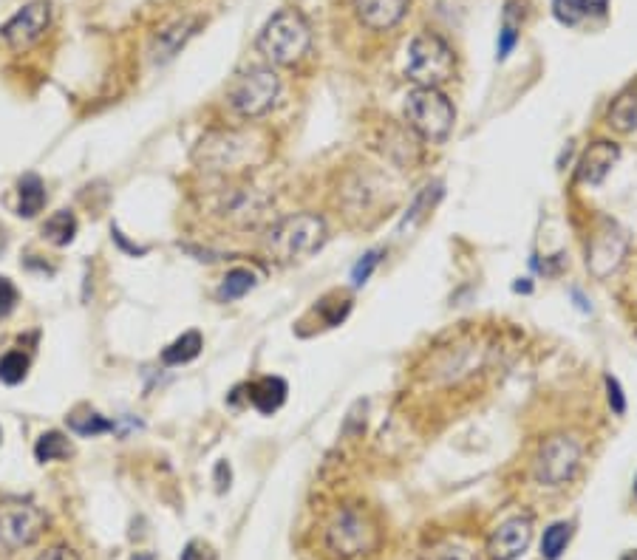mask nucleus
Instances as JSON below:
<instances>
[{
	"instance_id": "obj_1",
	"label": "nucleus",
	"mask_w": 637,
	"mask_h": 560,
	"mask_svg": "<svg viewBox=\"0 0 637 560\" xmlns=\"http://www.w3.org/2000/svg\"><path fill=\"white\" fill-rule=\"evenodd\" d=\"M383 549L377 515L363 504L337 507L323 527V552L329 560H374Z\"/></svg>"
},
{
	"instance_id": "obj_2",
	"label": "nucleus",
	"mask_w": 637,
	"mask_h": 560,
	"mask_svg": "<svg viewBox=\"0 0 637 560\" xmlns=\"http://www.w3.org/2000/svg\"><path fill=\"white\" fill-rule=\"evenodd\" d=\"M193 159L210 173H241L267 159L264 139L252 131H216L207 133L193 150Z\"/></svg>"
},
{
	"instance_id": "obj_3",
	"label": "nucleus",
	"mask_w": 637,
	"mask_h": 560,
	"mask_svg": "<svg viewBox=\"0 0 637 560\" xmlns=\"http://www.w3.org/2000/svg\"><path fill=\"white\" fill-rule=\"evenodd\" d=\"M326 241V221L318 213H295L278 218L264 232V252L275 264H295L318 252Z\"/></svg>"
},
{
	"instance_id": "obj_4",
	"label": "nucleus",
	"mask_w": 637,
	"mask_h": 560,
	"mask_svg": "<svg viewBox=\"0 0 637 560\" xmlns=\"http://www.w3.org/2000/svg\"><path fill=\"white\" fill-rule=\"evenodd\" d=\"M255 49L272 66H295L312 49V26L298 9H278L258 32Z\"/></svg>"
},
{
	"instance_id": "obj_5",
	"label": "nucleus",
	"mask_w": 637,
	"mask_h": 560,
	"mask_svg": "<svg viewBox=\"0 0 637 560\" xmlns=\"http://www.w3.org/2000/svg\"><path fill=\"white\" fill-rule=\"evenodd\" d=\"M487 354L490 346L485 340H479L476 334L465 331L462 337H456L451 346H439L428 357L425 374L431 382H445V385H462L465 379L482 374L487 368Z\"/></svg>"
},
{
	"instance_id": "obj_6",
	"label": "nucleus",
	"mask_w": 637,
	"mask_h": 560,
	"mask_svg": "<svg viewBox=\"0 0 637 560\" xmlns=\"http://www.w3.org/2000/svg\"><path fill=\"white\" fill-rule=\"evenodd\" d=\"M584 464V445L570 433H553L538 445L530 476L544 490H561L578 476Z\"/></svg>"
},
{
	"instance_id": "obj_7",
	"label": "nucleus",
	"mask_w": 637,
	"mask_h": 560,
	"mask_svg": "<svg viewBox=\"0 0 637 560\" xmlns=\"http://www.w3.org/2000/svg\"><path fill=\"white\" fill-rule=\"evenodd\" d=\"M405 119H408V128L417 133L422 142L442 145L453 133L456 108L448 94H442L439 88L417 85L405 97Z\"/></svg>"
},
{
	"instance_id": "obj_8",
	"label": "nucleus",
	"mask_w": 637,
	"mask_h": 560,
	"mask_svg": "<svg viewBox=\"0 0 637 560\" xmlns=\"http://www.w3.org/2000/svg\"><path fill=\"white\" fill-rule=\"evenodd\" d=\"M405 74L408 80L428 88H439L456 74V54L451 43L436 32L414 34L408 43V60H405Z\"/></svg>"
},
{
	"instance_id": "obj_9",
	"label": "nucleus",
	"mask_w": 637,
	"mask_h": 560,
	"mask_svg": "<svg viewBox=\"0 0 637 560\" xmlns=\"http://www.w3.org/2000/svg\"><path fill=\"white\" fill-rule=\"evenodd\" d=\"M278 97H281V77L269 66H255L238 74L227 88V105L241 119H258L269 114Z\"/></svg>"
},
{
	"instance_id": "obj_10",
	"label": "nucleus",
	"mask_w": 637,
	"mask_h": 560,
	"mask_svg": "<svg viewBox=\"0 0 637 560\" xmlns=\"http://www.w3.org/2000/svg\"><path fill=\"white\" fill-rule=\"evenodd\" d=\"M46 529V515L40 507L26 501H6L0 504V546L23 549L34 544Z\"/></svg>"
},
{
	"instance_id": "obj_11",
	"label": "nucleus",
	"mask_w": 637,
	"mask_h": 560,
	"mask_svg": "<svg viewBox=\"0 0 637 560\" xmlns=\"http://www.w3.org/2000/svg\"><path fill=\"white\" fill-rule=\"evenodd\" d=\"M51 26V3L49 0H32L26 3L15 17L6 20V26L0 29V37L9 49L26 51L49 32Z\"/></svg>"
},
{
	"instance_id": "obj_12",
	"label": "nucleus",
	"mask_w": 637,
	"mask_h": 560,
	"mask_svg": "<svg viewBox=\"0 0 637 560\" xmlns=\"http://www.w3.org/2000/svg\"><path fill=\"white\" fill-rule=\"evenodd\" d=\"M533 541V518L513 515L502 521L487 538V558L490 560H519Z\"/></svg>"
},
{
	"instance_id": "obj_13",
	"label": "nucleus",
	"mask_w": 637,
	"mask_h": 560,
	"mask_svg": "<svg viewBox=\"0 0 637 560\" xmlns=\"http://www.w3.org/2000/svg\"><path fill=\"white\" fill-rule=\"evenodd\" d=\"M269 210V198L252 187L230 190L218 196L216 213L233 227H255Z\"/></svg>"
},
{
	"instance_id": "obj_14",
	"label": "nucleus",
	"mask_w": 637,
	"mask_h": 560,
	"mask_svg": "<svg viewBox=\"0 0 637 560\" xmlns=\"http://www.w3.org/2000/svg\"><path fill=\"white\" fill-rule=\"evenodd\" d=\"M411 9V0H352L354 20L371 34L394 32Z\"/></svg>"
},
{
	"instance_id": "obj_15",
	"label": "nucleus",
	"mask_w": 637,
	"mask_h": 560,
	"mask_svg": "<svg viewBox=\"0 0 637 560\" xmlns=\"http://www.w3.org/2000/svg\"><path fill=\"white\" fill-rule=\"evenodd\" d=\"M626 255V238L612 224L606 230L595 232L587 249V266L595 278H606L615 266L621 264Z\"/></svg>"
},
{
	"instance_id": "obj_16",
	"label": "nucleus",
	"mask_w": 637,
	"mask_h": 560,
	"mask_svg": "<svg viewBox=\"0 0 637 560\" xmlns=\"http://www.w3.org/2000/svg\"><path fill=\"white\" fill-rule=\"evenodd\" d=\"M618 156H621V148L615 145V142H592L587 150H584V156L578 159V167H575V182L584 184V187H595V184H601L612 173V167L618 162Z\"/></svg>"
},
{
	"instance_id": "obj_17",
	"label": "nucleus",
	"mask_w": 637,
	"mask_h": 560,
	"mask_svg": "<svg viewBox=\"0 0 637 560\" xmlns=\"http://www.w3.org/2000/svg\"><path fill=\"white\" fill-rule=\"evenodd\" d=\"M199 26L202 23L196 17H182V20L170 23L168 29H162V32L156 34V40H153V63H168V60H173L179 54V49H185V43L196 34Z\"/></svg>"
},
{
	"instance_id": "obj_18",
	"label": "nucleus",
	"mask_w": 637,
	"mask_h": 560,
	"mask_svg": "<svg viewBox=\"0 0 637 560\" xmlns=\"http://www.w3.org/2000/svg\"><path fill=\"white\" fill-rule=\"evenodd\" d=\"M609 9V0H553V15L564 26H584L592 17H604Z\"/></svg>"
},
{
	"instance_id": "obj_19",
	"label": "nucleus",
	"mask_w": 637,
	"mask_h": 560,
	"mask_svg": "<svg viewBox=\"0 0 637 560\" xmlns=\"http://www.w3.org/2000/svg\"><path fill=\"white\" fill-rule=\"evenodd\" d=\"M286 382L281 377H264L247 388V399L255 411L275 413L286 402Z\"/></svg>"
},
{
	"instance_id": "obj_20",
	"label": "nucleus",
	"mask_w": 637,
	"mask_h": 560,
	"mask_svg": "<svg viewBox=\"0 0 637 560\" xmlns=\"http://www.w3.org/2000/svg\"><path fill=\"white\" fill-rule=\"evenodd\" d=\"M43 207H46V184L37 173H26L17 182V215L34 218Z\"/></svg>"
},
{
	"instance_id": "obj_21",
	"label": "nucleus",
	"mask_w": 637,
	"mask_h": 560,
	"mask_svg": "<svg viewBox=\"0 0 637 560\" xmlns=\"http://www.w3.org/2000/svg\"><path fill=\"white\" fill-rule=\"evenodd\" d=\"M606 119H609V128H615V131H621V133L637 131V85L626 88L621 97L609 105V114H606Z\"/></svg>"
},
{
	"instance_id": "obj_22",
	"label": "nucleus",
	"mask_w": 637,
	"mask_h": 560,
	"mask_svg": "<svg viewBox=\"0 0 637 560\" xmlns=\"http://www.w3.org/2000/svg\"><path fill=\"white\" fill-rule=\"evenodd\" d=\"M202 334L199 331H185L179 340H173L165 351H162V363L165 365H185L196 360L202 354Z\"/></svg>"
},
{
	"instance_id": "obj_23",
	"label": "nucleus",
	"mask_w": 637,
	"mask_h": 560,
	"mask_svg": "<svg viewBox=\"0 0 637 560\" xmlns=\"http://www.w3.org/2000/svg\"><path fill=\"white\" fill-rule=\"evenodd\" d=\"M255 272L252 269H244V266H238V269H230L224 280H221V286H218V300L221 303H233V300H241V297L247 295L255 289Z\"/></svg>"
},
{
	"instance_id": "obj_24",
	"label": "nucleus",
	"mask_w": 637,
	"mask_h": 560,
	"mask_svg": "<svg viewBox=\"0 0 637 560\" xmlns=\"http://www.w3.org/2000/svg\"><path fill=\"white\" fill-rule=\"evenodd\" d=\"M74 235H77V215L71 210H60L43 224V238L54 247H68L74 241Z\"/></svg>"
},
{
	"instance_id": "obj_25",
	"label": "nucleus",
	"mask_w": 637,
	"mask_h": 560,
	"mask_svg": "<svg viewBox=\"0 0 637 560\" xmlns=\"http://www.w3.org/2000/svg\"><path fill=\"white\" fill-rule=\"evenodd\" d=\"M71 456V442H68L66 433L60 430H49L37 439L34 445V459L40 464L46 462H60V459H68Z\"/></svg>"
},
{
	"instance_id": "obj_26",
	"label": "nucleus",
	"mask_w": 637,
	"mask_h": 560,
	"mask_svg": "<svg viewBox=\"0 0 637 560\" xmlns=\"http://www.w3.org/2000/svg\"><path fill=\"white\" fill-rule=\"evenodd\" d=\"M68 430L83 436V439H94V436H102V433H114L117 425L111 419H105L97 411H85L80 416H71L68 419Z\"/></svg>"
},
{
	"instance_id": "obj_27",
	"label": "nucleus",
	"mask_w": 637,
	"mask_h": 560,
	"mask_svg": "<svg viewBox=\"0 0 637 560\" xmlns=\"http://www.w3.org/2000/svg\"><path fill=\"white\" fill-rule=\"evenodd\" d=\"M572 541V524L567 521H558L553 527L544 532V538H541V555L547 560H558L564 552H567V546Z\"/></svg>"
},
{
	"instance_id": "obj_28",
	"label": "nucleus",
	"mask_w": 637,
	"mask_h": 560,
	"mask_svg": "<svg viewBox=\"0 0 637 560\" xmlns=\"http://www.w3.org/2000/svg\"><path fill=\"white\" fill-rule=\"evenodd\" d=\"M29 354H23V351H9V354H3L0 357V382H6V385H20L26 374H29Z\"/></svg>"
},
{
	"instance_id": "obj_29",
	"label": "nucleus",
	"mask_w": 637,
	"mask_h": 560,
	"mask_svg": "<svg viewBox=\"0 0 637 560\" xmlns=\"http://www.w3.org/2000/svg\"><path fill=\"white\" fill-rule=\"evenodd\" d=\"M521 37V23L516 20V12H513V6H507V12H504V23H502V32H499V60H507L510 57V51L516 49V43H519Z\"/></svg>"
},
{
	"instance_id": "obj_30",
	"label": "nucleus",
	"mask_w": 637,
	"mask_h": 560,
	"mask_svg": "<svg viewBox=\"0 0 637 560\" xmlns=\"http://www.w3.org/2000/svg\"><path fill=\"white\" fill-rule=\"evenodd\" d=\"M434 198H439V187H425L420 196H417V201H414V207L405 213V221H403V227H400V232H405L408 227H414L422 215H425L422 210H425V207H434Z\"/></svg>"
},
{
	"instance_id": "obj_31",
	"label": "nucleus",
	"mask_w": 637,
	"mask_h": 560,
	"mask_svg": "<svg viewBox=\"0 0 637 560\" xmlns=\"http://www.w3.org/2000/svg\"><path fill=\"white\" fill-rule=\"evenodd\" d=\"M621 300L623 306H626V312H629V320L637 326V258L632 261V269H629V275L623 280Z\"/></svg>"
},
{
	"instance_id": "obj_32",
	"label": "nucleus",
	"mask_w": 637,
	"mask_h": 560,
	"mask_svg": "<svg viewBox=\"0 0 637 560\" xmlns=\"http://www.w3.org/2000/svg\"><path fill=\"white\" fill-rule=\"evenodd\" d=\"M377 264H380V252H366V255L357 261V266H354V272H352L354 286H363V283L371 278V272H374V266Z\"/></svg>"
},
{
	"instance_id": "obj_33",
	"label": "nucleus",
	"mask_w": 637,
	"mask_h": 560,
	"mask_svg": "<svg viewBox=\"0 0 637 560\" xmlns=\"http://www.w3.org/2000/svg\"><path fill=\"white\" fill-rule=\"evenodd\" d=\"M15 303H17L15 283L0 275V317H6V314L12 312V309H15Z\"/></svg>"
},
{
	"instance_id": "obj_34",
	"label": "nucleus",
	"mask_w": 637,
	"mask_h": 560,
	"mask_svg": "<svg viewBox=\"0 0 637 560\" xmlns=\"http://www.w3.org/2000/svg\"><path fill=\"white\" fill-rule=\"evenodd\" d=\"M179 560H216V552L204 544V541H190Z\"/></svg>"
},
{
	"instance_id": "obj_35",
	"label": "nucleus",
	"mask_w": 637,
	"mask_h": 560,
	"mask_svg": "<svg viewBox=\"0 0 637 560\" xmlns=\"http://www.w3.org/2000/svg\"><path fill=\"white\" fill-rule=\"evenodd\" d=\"M34 560H80V555L68 546H51L46 552H40Z\"/></svg>"
},
{
	"instance_id": "obj_36",
	"label": "nucleus",
	"mask_w": 637,
	"mask_h": 560,
	"mask_svg": "<svg viewBox=\"0 0 637 560\" xmlns=\"http://www.w3.org/2000/svg\"><path fill=\"white\" fill-rule=\"evenodd\" d=\"M606 391H609V405H612V411L615 413H623V394H621V385H618V379L606 377Z\"/></svg>"
},
{
	"instance_id": "obj_37",
	"label": "nucleus",
	"mask_w": 637,
	"mask_h": 560,
	"mask_svg": "<svg viewBox=\"0 0 637 560\" xmlns=\"http://www.w3.org/2000/svg\"><path fill=\"white\" fill-rule=\"evenodd\" d=\"M6 244H9V238H6V232L0 230V255H3V249H6Z\"/></svg>"
},
{
	"instance_id": "obj_38",
	"label": "nucleus",
	"mask_w": 637,
	"mask_h": 560,
	"mask_svg": "<svg viewBox=\"0 0 637 560\" xmlns=\"http://www.w3.org/2000/svg\"><path fill=\"white\" fill-rule=\"evenodd\" d=\"M134 560H153V558H134Z\"/></svg>"
},
{
	"instance_id": "obj_39",
	"label": "nucleus",
	"mask_w": 637,
	"mask_h": 560,
	"mask_svg": "<svg viewBox=\"0 0 637 560\" xmlns=\"http://www.w3.org/2000/svg\"><path fill=\"white\" fill-rule=\"evenodd\" d=\"M635 495H637V478H635Z\"/></svg>"
}]
</instances>
